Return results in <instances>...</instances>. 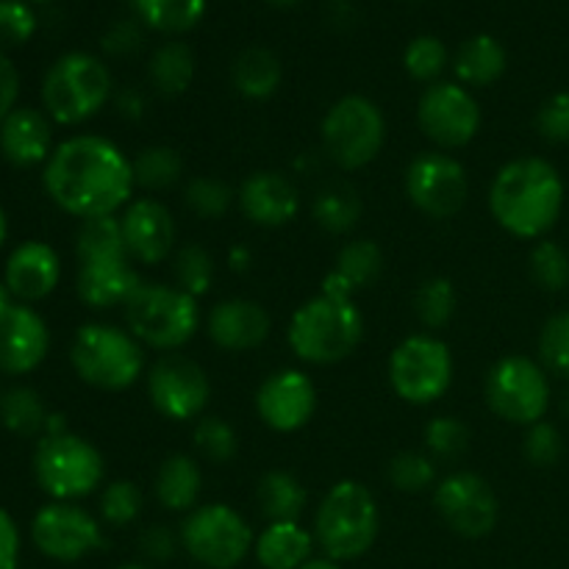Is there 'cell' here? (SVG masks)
Here are the masks:
<instances>
[{"mask_svg": "<svg viewBox=\"0 0 569 569\" xmlns=\"http://www.w3.org/2000/svg\"><path fill=\"white\" fill-rule=\"evenodd\" d=\"M42 183L48 198L81 222L117 217L137 192L131 156L98 133H76L56 144Z\"/></svg>", "mask_w": 569, "mask_h": 569, "instance_id": "obj_1", "label": "cell"}, {"mask_svg": "<svg viewBox=\"0 0 569 569\" xmlns=\"http://www.w3.org/2000/svg\"><path fill=\"white\" fill-rule=\"evenodd\" d=\"M565 178L539 156L511 159L495 172L489 183V214L517 239L548 237L565 211Z\"/></svg>", "mask_w": 569, "mask_h": 569, "instance_id": "obj_2", "label": "cell"}, {"mask_svg": "<svg viewBox=\"0 0 569 569\" xmlns=\"http://www.w3.org/2000/svg\"><path fill=\"white\" fill-rule=\"evenodd\" d=\"M76 292L94 311L122 309L142 287V276L128 256L120 214L83 220L76 233Z\"/></svg>", "mask_w": 569, "mask_h": 569, "instance_id": "obj_3", "label": "cell"}, {"mask_svg": "<svg viewBox=\"0 0 569 569\" xmlns=\"http://www.w3.org/2000/svg\"><path fill=\"white\" fill-rule=\"evenodd\" d=\"M365 339V315L356 298L315 295L295 309L287 345L295 359L311 367H331L350 359Z\"/></svg>", "mask_w": 569, "mask_h": 569, "instance_id": "obj_4", "label": "cell"}, {"mask_svg": "<svg viewBox=\"0 0 569 569\" xmlns=\"http://www.w3.org/2000/svg\"><path fill=\"white\" fill-rule=\"evenodd\" d=\"M311 533L322 556L339 565L370 553L381 533V509L372 489L353 478L333 483L317 506Z\"/></svg>", "mask_w": 569, "mask_h": 569, "instance_id": "obj_5", "label": "cell"}, {"mask_svg": "<svg viewBox=\"0 0 569 569\" xmlns=\"http://www.w3.org/2000/svg\"><path fill=\"white\" fill-rule=\"evenodd\" d=\"M70 365L87 387L126 392L148 372V356L126 326L83 322L70 342Z\"/></svg>", "mask_w": 569, "mask_h": 569, "instance_id": "obj_6", "label": "cell"}, {"mask_svg": "<svg viewBox=\"0 0 569 569\" xmlns=\"http://www.w3.org/2000/svg\"><path fill=\"white\" fill-rule=\"evenodd\" d=\"M122 320L144 350L176 353L187 348L200 331V300L176 283L142 281V287L122 306Z\"/></svg>", "mask_w": 569, "mask_h": 569, "instance_id": "obj_7", "label": "cell"}, {"mask_svg": "<svg viewBox=\"0 0 569 569\" xmlns=\"http://www.w3.org/2000/svg\"><path fill=\"white\" fill-rule=\"evenodd\" d=\"M114 98L109 64L83 50L59 56L42 78L44 114L56 126H83Z\"/></svg>", "mask_w": 569, "mask_h": 569, "instance_id": "obj_8", "label": "cell"}, {"mask_svg": "<svg viewBox=\"0 0 569 569\" xmlns=\"http://www.w3.org/2000/svg\"><path fill=\"white\" fill-rule=\"evenodd\" d=\"M33 478L50 500L78 503L106 483V459L89 439L56 433L39 439L33 450Z\"/></svg>", "mask_w": 569, "mask_h": 569, "instance_id": "obj_9", "label": "cell"}, {"mask_svg": "<svg viewBox=\"0 0 569 569\" xmlns=\"http://www.w3.org/2000/svg\"><path fill=\"white\" fill-rule=\"evenodd\" d=\"M320 142L339 170H365L381 156L387 142V117L376 100L345 94L322 114Z\"/></svg>", "mask_w": 569, "mask_h": 569, "instance_id": "obj_10", "label": "cell"}, {"mask_svg": "<svg viewBox=\"0 0 569 569\" xmlns=\"http://www.w3.org/2000/svg\"><path fill=\"white\" fill-rule=\"evenodd\" d=\"M453 350L437 333H411L395 345L387 361L392 392L409 406H433L453 387Z\"/></svg>", "mask_w": 569, "mask_h": 569, "instance_id": "obj_11", "label": "cell"}, {"mask_svg": "<svg viewBox=\"0 0 569 569\" xmlns=\"http://www.w3.org/2000/svg\"><path fill=\"white\" fill-rule=\"evenodd\" d=\"M483 400L489 411L509 426H537L548 417L553 400L548 370L528 356H503L483 378Z\"/></svg>", "mask_w": 569, "mask_h": 569, "instance_id": "obj_12", "label": "cell"}, {"mask_svg": "<svg viewBox=\"0 0 569 569\" xmlns=\"http://www.w3.org/2000/svg\"><path fill=\"white\" fill-rule=\"evenodd\" d=\"M181 548L200 569H237L253 553L250 522L228 503H203L183 517Z\"/></svg>", "mask_w": 569, "mask_h": 569, "instance_id": "obj_13", "label": "cell"}, {"mask_svg": "<svg viewBox=\"0 0 569 569\" xmlns=\"http://www.w3.org/2000/svg\"><path fill=\"white\" fill-rule=\"evenodd\" d=\"M403 189L409 203L428 220H453L470 198V176L453 153L426 150L406 167Z\"/></svg>", "mask_w": 569, "mask_h": 569, "instance_id": "obj_14", "label": "cell"}, {"mask_svg": "<svg viewBox=\"0 0 569 569\" xmlns=\"http://www.w3.org/2000/svg\"><path fill=\"white\" fill-rule=\"evenodd\" d=\"M417 126L437 150H461L481 133L483 111L472 89L459 81H437L417 100Z\"/></svg>", "mask_w": 569, "mask_h": 569, "instance_id": "obj_15", "label": "cell"}, {"mask_svg": "<svg viewBox=\"0 0 569 569\" xmlns=\"http://www.w3.org/2000/svg\"><path fill=\"white\" fill-rule=\"evenodd\" d=\"M148 400L170 422H198L211 400V381L198 361L181 353H164L144 372Z\"/></svg>", "mask_w": 569, "mask_h": 569, "instance_id": "obj_16", "label": "cell"}, {"mask_svg": "<svg viewBox=\"0 0 569 569\" xmlns=\"http://www.w3.org/2000/svg\"><path fill=\"white\" fill-rule=\"evenodd\" d=\"M439 520L461 539H483L498 528L500 503L492 483L470 470L439 478L431 492Z\"/></svg>", "mask_w": 569, "mask_h": 569, "instance_id": "obj_17", "label": "cell"}, {"mask_svg": "<svg viewBox=\"0 0 569 569\" xmlns=\"http://www.w3.org/2000/svg\"><path fill=\"white\" fill-rule=\"evenodd\" d=\"M31 539L39 553L61 565H76L106 545L103 522L92 511L59 500H50L33 515Z\"/></svg>", "mask_w": 569, "mask_h": 569, "instance_id": "obj_18", "label": "cell"}, {"mask_svg": "<svg viewBox=\"0 0 569 569\" xmlns=\"http://www.w3.org/2000/svg\"><path fill=\"white\" fill-rule=\"evenodd\" d=\"M256 415L270 431L295 433L311 422L317 411V383L300 367L270 372L256 389Z\"/></svg>", "mask_w": 569, "mask_h": 569, "instance_id": "obj_19", "label": "cell"}, {"mask_svg": "<svg viewBox=\"0 0 569 569\" xmlns=\"http://www.w3.org/2000/svg\"><path fill=\"white\" fill-rule=\"evenodd\" d=\"M120 228L133 264L156 267L176 256V217H172V211L161 200L133 198L120 211Z\"/></svg>", "mask_w": 569, "mask_h": 569, "instance_id": "obj_20", "label": "cell"}, {"mask_svg": "<svg viewBox=\"0 0 569 569\" xmlns=\"http://www.w3.org/2000/svg\"><path fill=\"white\" fill-rule=\"evenodd\" d=\"M237 206L250 226L283 228L298 220L303 200L292 178L278 170H256L237 189Z\"/></svg>", "mask_w": 569, "mask_h": 569, "instance_id": "obj_21", "label": "cell"}, {"mask_svg": "<svg viewBox=\"0 0 569 569\" xmlns=\"http://www.w3.org/2000/svg\"><path fill=\"white\" fill-rule=\"evenodd\" d=\"M272 317L259 300L226 298L206 315V337L226 353H250L270 339Z\"/></svg>", "mask_w": 569, "mask_h": 569, "instance_id": "obj_22", "label": "cell"}, {"mask_svg": "<svg viewBox=\"0 0 569 569\" xmlns=\"http://www.w3.org/2000/svg\"><path fill=\"white\" fill-rule=\"evenodd\" d=\"M48 350L50 331L39 311L14 303L0 315V372L28 376L48 359Z\"/></svg>", "mask_w": 569, "mask_h": 569, "instance_id": "obj_23", "label": "cell"}, {"mask_svg": "<svg viewBox=\"0 0 569 569\" xmlns=\"http://www.w3.org/2000/svg\"><path fill=\"white\" fill-rule=\"evenodd\" d=\"M61 281V259L48 242L28 239L17 244L3 267V283L17 303H39L50 298Z\"/></svg>", "mask_w": 569, "mask_h": 569, "instance_id": "obj_24", "label": "cell"}, {"mask_svg": "<svg viewBox=\"0 0 569 569\" xmlns=\"http://www.w3.org/2000/svg\"><path fill=\"white\" fill-rule=\"evenodd\" d=\"M53 148V120L44 111L31 109V106H17L0 122V153L9 164L22 167V170L48 164Z\"/></svg>", "mask_w": 569, "mask_h": 569, "instance_id": "obj_25", "label": "cell"}, {"mask_svg": "<svg viewBox=\"0 0 569 569\" xmlns=\"http://www.w3.org/2000/svg\"><path fill=\"white\" fill-rule=\"evenodd\" d=\"M156 503L170 515H183L198 509L203 495V470L189 453H170L153 476Z\"/></svg>", "mask_w": 569, "mask_h": 569, "instance_id": "obj_26", "label": "cell"}, {"mask_svg": "<svg viewBox=\"0 0 569 569\" xmlns=\"http://www.w3.org/2000/svg\"><path fill=\"white\" fill-rule=\"evenodd\" d=\"M315 533L303 522H267L256 533L253 556L261 569H300L315 559Z\"/></svg>", "mask_w": 569, "mask_h": 569, "instance_id": "obj_27", "label": "cell"}, {"mask_svg": "<svg viewBox=\"0 0 569 569\" xmlns=\"http://www.w3.org/2000/svg\"><path fill=\"white\" fill-rule=\"evenodd\" d=\"M509 70V53L503 42L489 33H476L453 56L456 81L467 89H487L498 83Z\"/></svg>", "mask_w": 569, "mask_h": 569, "instance_id": "obj_28", "label": "cell"}, {"mask_svg": "<svg viewBox=\"0 0 569 569\" xmlns=\"http://www.w3.org/2000/svg\"><path fill=\"white\" fill-rule=\"evenodd\" d=\"M256 503L267 522H300L309 506V489L287 470H270L259 478Z\"/></svg>", "mask_w": 569, "mask_h": 569, "instance_id": "obj_29", "label": "cell"}, {"mask_svg": "<svg viewBox=\"0 0 569 569\" xmlns=\"http://www.w3.org/2000/svg\"><path fill=\"white\" fill-rule=\"evenodd\" d=\"M283 67L272 50L248 48L233 59L231 83L242 98L270 100L281 89Z\"/></svg>", "mask_w": 569, "mask_h": 569, "instance_id": "obj_30", "label": "cell"}, {"mask_svg": "<svg viewBox=\"0 0 569 569\" xmlns=\"http://www.w3.org/2000/svg\"><path fill=\"white\" fill-rule=\"evenodd\" d=\"M194 72H198V61H194L192 48L187 42H176V39L159 44L148 61L150 87L161 98H181L192 87Z\"/></svg>", "mask_w": 569, "mask_h": 569, "instance_id": "obj_31", "label": "cell"}, {"mask_svg": "<svg viewBox=\"0 0 569 569\" xmlns=\"http://www.w3.org/2000/svg\"><path fill=\"white\" fill-rule=\"evenodd\" d=\"M133 9L150 31L181 37L200 26L206 14V0H133Z\"/></svg>", "mask_w": 569, "mask_h": 569, "instance_id": "obj_32", "label": "cell"}, {"mask_svg": "<svg viewBox=\"0 0 569 569\" xmlns=\"http://www.w3.org/2000/svg\"><path fill=\"white\" fill-rule=\"evenodd\" d=\"M133 181L144 192H170L183 178V159L170 144H148L131 159Z\"/></svg>", "mask_w": 569, "mask_h": 569, "instance_id": "obj_33", "label": "cell"}, {"mask_svg": "<svg viewBox=\"0 0 569 569\" xmlns=\"http://www.w3.org/2000/svg\"><path fill=\"white\" fill-rule=\"evenodd\" d=\"M48 409L37 389L14 387L0 395V422L17 437H39L48 426Z\"/></svg>", "mask_w": 569, "mask_h": 569, "instance_id": "obj_34", "label": "cell"}, {"mask_svg": "<svg viewBox=\"0 0 569 569\" xmlns=\"http://www.w3.org/2000/svg\"><path fill=\"white\" fill-rule=\"evenodd\" d=\"M361 200L353 189L348 187H328L311 203V217L317 226L333 237H345L353 231L361 220Z\"/></svg>", "mask_w": 569, "mask_h": 569, "instance_id": "obj_35", "label": "cell"}, {"mask_svg": "<svg viewBox=\"0 0 569 569\" xmlns=\"http://www.w3.org/2000/svg\"><path fill=\"white\" fill-rule=\"evenodd\" d=\"M172 264V283L178 289H183L187 295L192 298H206L214 287V278H217V261L203 244L198 242H189L181 244L176 250V256L170 259Z\"/></svg>", "mask_w": 569, "mask_h": 569, "instance_id": "obj_36", "label": "cell"}, {"mask_svg": "<svg viewBox=\"0 0 569 569\" xmlns=\"http://www.w3.org/2000/svg\"><path fill=\"white\" fill-rule=\"evenodd\" d=\"M456 311H459V289L450 278L433 276L417 287L415 315L428 328V333L442 331L445 326H450Z\"/></svg>", "mask_w": 569, "mask_h": 569, "instance_id": "obj_37", "label": "cell"}, {"mask_svg": "<svg viewBox=\"0 0 569 569\" xmlns=\"http://www.w3.org/2000/svg\"><path fill=\"white\" fill-rule=\"evenodd\" d=\"M333 272L345 278L353 287V292L372 287L383 272V250L372 239H353L337 253Z\"/></svg>", "mask_w": 569, "mask_h": 569, "instance_id": "obj_38", "label": "cell"}, {"mask_svg": "<svg viewBox=\"0 0 569 569\" xmlns=\"http://www.w3.org/2000/svg\"><path fill=\"white\" fill-rule=\"evenodd\" d=\"M387 478L392 489L403 495L433 492L439 483V465L426 450H403L392 456L387 467Z\"/></svg>", "mask_w": 569, "mask_h": 569, "instance_id": "obj_39", "label": "cell"}, {"mask_svg": "<svg viewBox=\"0 0 569 569\" xmlns=\"http://www.w3.org/2000/svg\"><path fill=\"white\" fill-rule=\"evenodd\" d=\"M422 442H426V453L437 465H450V461H459L470 450V428L459 417L439 415L426 426Z\"/></svg>", "mask_w": 569, "mask_h": 569, "instance_id": "obj_40", "label": "cell"}, {"mask_svg": "<svg viewBox=\"0 0 569 569\" xmlns=\"http://www.w3.org/2000/svg\"><path fill=\"white\" fill-rule=\"evenodd\" d=\"M192 445L200 459L211 465H231L239 456V437L233 426L222 417L203 415L192 428Z\"/></svg>", "mask_w": 569, "mask_h": 569, "instance_id": "obj_41", "label": "cell"}, {"mask_svg": "<svg viewBox=\"0 0 569 569\" xmlns=\"http://www.w3.org/2000/svg\"><path fill=\"white\" fill-rule=\"evenodd\" d=\"M144 509V495L128 478H117V481L103 483L100 489V522L111 528H126L131 522H137L142 517Z\"/></svg>", "mask_w": 569, "mask_h": 569, "instance_id": "obj_42", "label": "cell"}, {"mask_svg": "<svg viewBox=\"0 0 569 569\" xmlns=\"http://www.w3.org/2000/svg\"><path fill=\"white\" fill-rule=\"evenodd\" d=\"M237 203V192L226 181L211 176L189 178L183 187V206L200 220H220Z\"/></svg>", "mask_w": 569, "mask_h": 569, "instance_id": "obj_43", "label": "cell"}, {"mask_svg": "<svg viewBox=\"0 0 569 569\" xmlns=\"http://www.w3.org/2000/svg\"><path fill=\"white\" fill-rule=\"evenodd\" d=\"M528 270L542 292L559 295L569 287V253L553 239H539L528 256Z\"/></svg>", "mask_w": 569, "mask_h": 569, "instance_id": "obj_44", "label": "cell"}, {"mask_svg": "<svg viewBox=\"0 0 569 569\" xmlns=\"http://www.w3.org/2000/svg\"><path fill=\"white\" fill-rule=\"evenodd\" d=\"M403 67L411 81L431 87V83L442 81V72L448 67V48H445V42L439 37L422 33V37H415L406 44Z\"/></svg>", "mask_w": 569, "mask_h": 569, "instance_id": "obj_45", "label": "cell"}, {"mask_svg": "<svg viewBox=\"0 0 569 569\" xmlns=\"http://www.w3.org/2000/svg\"><path fill=\"white\" fill-rule=\"evenodd\" d=\"M539 365L569 381V311H556L539 331Z\"/></svg>", "mask_w": 569, "mask_h": 569, "instance_id": "obj_46", "label": "cell"}, {"mask_svg": "<svg viewBox=\"0 0 569 569\" xmlns=\"http://www.w3.org/2000/svg\"><path fill=\"white\" fill-rule=\"evenodd\" d=\"M561 453H565V439L553 422L542 420L537 426L526 428V439H522V456L531 467L548 470V467L559 465Z\"/></svg>", "mask_w": 569, "mask_h": 569, "instance_id": "obj_47", "label": "cell"}, {"mask_svg": "<svg viewBox=\"0 0 569 569\" xmlns=\"http://www.w3.org/2000/svg\"><path fill=\"white\" fill-rule=\"evenodd\" d=\"M37 33V14L26 0H0V53L20 48Z\"/></svg>", "mask_w": 569, "mask_h": 569, "instance_id": "obj_48", "label": "cell"}, {"mask_svg": "<svg viewBox=\"0 0 569 569\" xmlns=\"http://www.w3.org/2000/svg\"><path fill=\"white\" fill-rule=\"evenodd\" d=\"M537 131L545 142L569 144V92H556L539 106Z\"/></svg>", "mask_w": 569, "mask_h": 569, "instance_id": "obj_49", "label": "cell"}, {"mask_svg": "<svg viewBox=\"0 0 569 569\" xmlns=\"http://www.w3.org/2000/svg\"><path fill=\"white\" fill-rule=\"evenodd\" d=\"M178 548H181L178 531H172L170 526H161V522H153L139 533V553L150 565H167L178 553Z\"/></svg>", "mask_w": 569, "mask_h": 569, "instance_id": "obj_50", "label": "cell"}, {"mask_svg": "<svg viewBox=\"0 0 569 569\" xmlns=\"http://www.w3.org/2000/svg\"><path fill=\"white\" fill-rule=\"evenodd\" d=\"M144 44L142 26L133 20H120L103 33L100 39V48H103L106 56H114V59H126V56L139 53Z\"/></svg>", "mask_w": 569, "mask_h": 569, "instance_id": "obj_51", "label": "cell"}, {"mask_svg": "<svg viewBox=\"0 0 569 569\" xmlns=\"http://www.w3.org/2000/svg\"><path fill=\"white\" fill-rule=\"evenodd\" d=\"M17 98H20V72L9 56L0 53V122L17 109Z\"/></svg>", "mask_w": 569, "mask_h": 569, "instance_id": "obj_52", "label": "cell"}, {"mask_svg": "<svg viewBox=\"0 0 569 569\" xmlns=\"http://www.w3.org/2000/svg\"><path fill=\"white\" fill-rule=\"evenodd\" d=\"M20 561V531L6 509H0V569H17Z\"/></svg>", "mask_w": 569, "mask_h": 569, "instance_id": "obj_53", "label": "cell"}, {"mask_svg": "<svg viewBox=\"0 0 569 569\" xmlns=\"http://www.w3.org/2000/svg\"><path fill=\"white\" fill-rule=\"evenodd\" d=\"M114 106H117V111H120L122 120H131V122L142 120L144 111H148V100H144V94L139 92V89H131V87L120 89V92L114 94Z\"/></svg>", "mask_w": 569, "mask_h": 569, "instance_id": "obj_54", "label": "cell"}, {"mask_svg": "<svg viewBox=\"0 0 569 569\" xmlns=\"http://www.w3.org/2000/svg\"><path fill=\"white\" fill-rule=\"evenodd\" d=\"M228 264H231L233 272H248L250 264H253V256H250L248 248L237 244V248L228 250Z\"/></svg>", "mask_w": 569, "mask_h": 569, "instance_id": "obj_55", "label": "cell"}, {"mask_svg": "<svg viewBox=\"0 0 569 569\" xmlns=\"http://www.w3.org/2000/svg\"><path fill=\"white\" fill-rule=\"evenodd\" d=\"M300 569H345L342 565H339V561H333V559H326V556H320V559H311V561H306L303 567Z\"/></svg>", "mask_w": 569, "mask_h": 569, "instance_id": "obj_56", "label": "cell"}, {"mask_svg": "<svg viewBox=\"0 0 569 569\" xmlns=\"http://www.w3.org/2000/svg\"><path fill=\"white\" fill-rule=\"evenodd\" d=\"M17 300H14V295L9 292V287H6L3 281H0V315H3L6 309H11V306H14Z\"/></svg>", "mask_w": 569, "mask_h": 569, "instance_id": "obj_57", "label": "cell"}, {"mask_svg": "<svg viewBox=\"0 0 569 569\" xmlns=\"http://www.w3.org/2000/svg\"><path fill=\"white\" fill-rule=\"evenodd\" d=\"M6 237H9V220H6V211L0 209V248H3Z\"/></svg>", "mask_w": 569, "mask_h": 569, "instance_id": "obj_58", "label": "cell"}, {"mask_svg": "<svg viewBox=\"0 0 569 569\" xmlns=\"http://www.w3.org/2000/svg\"><path fill=\"white\" fill-rule=\"evenodd\" d=\"M270 6H278V9H292V6H298L300 0H267Z\"/></svg>", "mask_w": 569, "mask_h": 569, "instance_id": "obj_59", "label": "cell"}, {"mask_svg": "<svg viewBox=\"0 0 569 569\" xmlns=\"http://www.w3.org/2000/svg\"><path fill=\"white\" fill-rule=\"evenodd\" d=\"M114 569H153V567H148V565H120Z\"/></svg>", "mask_w": 569, "mask_h": 569, "instance_id": "obj_60", "label": "cell"}, {"mask_svg": "<svg viewBox=\"0 0 569 569\" xmlns=\"http://www.w3.org/2000/svg\"><path fill=\"white\" fill-rule=\"evenodd\" d=\"M561 409H565V415L569 417V392L565 395V403H561Z\"/></svg>", "mask_w": 569, "mask_h": 569, "instance_id": "obj_61", "label": "cell"}, {"mask_svg": "<svg viewBox=\"0 0 569 569\" xmlns=\"http://www.w3.org/2000/svg\"><path fill=\"white\" fill-rule=\"evenodd\" d=\"M26 3H50V0H26Z\"/></svg>", "mask_w": 569, "mask_h": 569, "instance_id": "obj_62", "label": "cell"}]
</instances>
